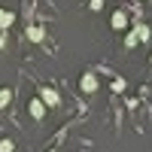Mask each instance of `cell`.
<instances>
[{"label": "cell", "mask_w": 152, "mask_h": 152, "mask_svg": "<svg viewBox=\"0 0 152 152\" xmlns=\"http://www.w3.org/2000/svg\"><path fill=\"white\" fill-rule=\"evenodd\" d=\"M79 88L85 94H94L97 88H100V79H97V70H88V73H82L79 76Z\"/></svg>", "instance_id": "6da1fadb"}, {"label": "cell", "mask_w": 152, "mask_h": 152, "mask_svg": "<svg viewBox=\"0 0 152 152\" xmlns=\"http://www.w3.org/2000/svg\"><path fill=\"white\" fill-rule=\"evenodd\" d=\"M131 34L137 37V43H149V40H152V28L143 24V21H134V31H131Z\"/></svg>", "instance_id": "7a4b0ae2"}, {"label": "cell", "mask_w": 152, "mask_h": 152, "mask_svg": "<svg viewBox=\"0 0 152 152\" xmlns=\"http://www.w3.org/2000/svg\"><path fill=\"white\" fill-rule=\"evenodd\" d=\"M40 100H43V107H58L61 94L55 91V88H40Z\"/></svg>", "instance_id": "3957f363"}, {"label": "cell", "mask_w": 152, "mask_h": 152, "mask_svg": "<svg viewBox=\"0 0 152 152\" xmlns=\"http://www.w3.org/2000/svg\"><path fill=\"white\" fill-rule=\"evenodd\" d=\"M12 24H15V12H9V9H3V6H0V31L6 34Z\"/></svg>", "instance_id": "277c9868"}, {"label": "cell", "mask_w": 152, "mask_h": 152, "mask_svg": "<svg viewBox=\"0 0 152 152\" xmlns=\"http://www.w3.org/2000/svg\"><path fill=\"white\" fill-rule=\"evenodd\" d=\"M110 24H113V31H125V28H128V15H125L122 9H119V12H113Z\"/></svg>", "instance_id": "5b68a950"}, {"label": "cell", "mask_w": 152, "mask_h": 152, "mask_svg": "<svg viewBox=\"0 0 152 152\" xmlns=\"http://www.w3.org/2000/svg\"><path fill=\"white\" fill-rule=\"evenodd\" d=\"M28 110H31V116H34V119H43V116H46V107H43V100H40V97H34Z\"/></svg>", "instance_id": "8992f818"}, {"label": "cell", "mask_w": 152, "mask_h": 152, "mask_svg": "<svg viewBox=\"0 0 152 152\" xmlns=\"http://www.w3.org/2000/svg\"><path fill=\"white\" fill-rule=\"evenodd\" d=\"M43 37H46V31L40 28V24H31V28H28V40L31 43H43Z\"/></svg>", "instance_id": "52a82bcc"}, {"label": "cell", "mask_w": 152, "mask_h": 152, "mask_svg": "<svg viewBox=\"0 0 152 152\" xmlns=\"http://www.w3.org/2000/svg\"><path fill=\"white\" fill-rule=\"evenodd\" d=\"M9 100H12V91H9V88H0V110L9 107Z\"/></svg>", "instance_id": "ba28073f"}, {"label": "cell", "mask_w": 152, "mask_h": 152, "mask_svg": "<svg viewBox=\"0 0 152 152\" xmlns=\"http://www.w3.org/2000/svg\"><path fill=\"white\" fill-rule=\"evenodd\" d=\"M125 88H128L125 79H113V91H116V94H125Z\"/></svg>", "instance_id": "9c48e42d"}, {"label": "cell", "mask_w": 152, "mask_h": 152, "mask_svg": "<svg viewBox=\"0 0 152 152\" xmlns=\"http://www.w3.org/2000/svg\"><path fill=\"white\" fill-rule=\"evenodd\" d=\"M0 152H15V143H12V140H3V143H0Z\"/></svg>", "instance_id": "30bf717a"}, {"label": "cell", "mask_w": 152, "mask_h": 152, "mask_svg": "<svg viewBox=\"0 0 152 152\" xmlns=\"http://www.w3.org/2000/svg\"><path fill=\"white\" fill-rule=\"evenodd\" d=\"M125 46H128V49H134V46H137V37H134L131 31H128V37H125Z\"/></svg>", "instance_id": "8fae6325"}, {"label": "cell", "mask_w": 152, "mask_h": 152, "mask_svg": "<svg viewBox=\"0 0 152 152\" xmlns=\"http://www.w3.org/2000/svg\"><path fill=\"white\" fill-rule=\"evenodd\" d=\"M88 6H91L94 12H100V9H104V0H88Z\"/></svg>", "instance_id": "7c38bea8"}, {"label": "cell", "mask_w": 152, "mask_h": 152, "mask_svg": "<svg viewBox=\"0 0 152 152\" xmlns=\"http://www.w3.org/2000/svg\"><path fill=\"white\" fill-rule=\"evenodd\" d=\"M3 49H6V34L0 31V52H3Z\"/></svg>", "instance_id": "4fadbf2b"}, {"label": "cell", "mask_w": 152, "mask_h": 152, "mask_svg": "<svg viewBox=\"0 0 152 152\" xmlns=\"http://www.w3.org/2000/svg\"><path fill=\"white\" fill-rule=\"evenodd\" d=\"M149 64H152V58H149Z\"/></svg>", "instance_id": "5bb4252c"}]
</instances>
